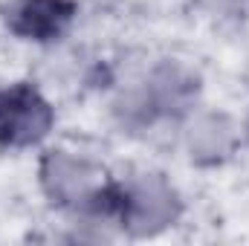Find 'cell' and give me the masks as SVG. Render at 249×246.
<instances>
[{"instance_id": "1", "label": "cell", "mask_w": 249, "mask_h": 246, "mask_svg": "<svg viewBox=\"0 0 249 246\" xmlns=\"http://www.w3.org/2000/svg\"><path fill=\"white\" fill-rule=\"evenodd\" d=\"M96 206L105 211H116L136 235H154L177 220L180 203L177 194L160 177H139L122 188H102L96 194Z\"/></svg>"}, {"instance_id": "2", "label": "cell", "mask_w": 249, "mask_h": 246, "mask_svg": "<svg viewBox=\"0 0 249 246\" xmlns=\"http://www.w3.org/2000/svg\"><path fill=\"white\" fill-rule=\"evenodd\" d=\"M53 127L50 105L29 87L15 84L0 90V142L3 145H32Z\"/></svg>"}, {"instance_id": "3", "label": "cell", "mask_w": 249, "mask_h": 246, "mask_svg": "<svg viewBox=\"0 0 249 246\" xmlns=\"http://www.w3.org/2000/svg\"><path fill=\"white\" fill-rule=\"evenodd\" d=\"M41 183L44 191L64 206H72V203H84V200H96V194L102 191V171L81 159V157H72V154H64V151H53L44 157L41 162Z\"/></svg>"}, {"instance_id": "4", "label": "cell", "mask_w": 249, "mask_h": 246, "mask_svg": "<svg viewBox=\"0 0 249 246\" xmlns=\"http://www.w3.org/2000/svg\"><path fill=\"white\" fill-rule=\"evenodd\" d=\"M72 15H75L72 0H15L6 20L23 38L50 41L61 35Z\"/></svg>"}, {"instance_id": "5", "label": "cell", "mask_w": 249, "mask_h": 246, "mask_svg": "<svg viewBox=\"0 0 249 246\" xmlns=\"http://www.w3.org/2000/svg\"><path fill=\"white\" fill-rule=\"evenodd\" d=\"M197 90V81L188 75L186 70L174 67V64H165L154 72L151 84L133 96L136 105H127V113H139V119H154L157 113H168L180 105H186L191 99V93Z\"/></svg>"}, {"instance_id": "6", "label": "cell", "mask_w": 249, "mask_h": 246, "mask_svg": "<svg viewBox=\"0 0 249 246\" xmlns=\"http://www.w3.org/2000/svg\"><path fill=\"white\" fill-rule=\"evenodd\" d=\"M235 145V127L226 116H214V113H206L200 116L197 122L191 124L188 130V148H191V157L200 159V162H217L223 159Z\"/></svg>"}]
</instances>
